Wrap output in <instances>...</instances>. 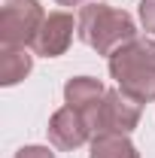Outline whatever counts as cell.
<instances>
[{"mask_svg":"<svg viewBox=\"0 0 155 158\" xmlns=\"http://www.w3.org/2000/svg\"><path fill=\"white\" fill-rule=\"evenodd\" d=\"M15 158H55V152L49 146H21Z\"/></svg>","mask_w":155,"mask_h":158,"instance_id":"11","label":"cell"},{"mask_svg":"<svg viewBox=\"0 0 155 158\" xmlns=\"http://www.w3.org/2000/svg\"><path fill=\"white\" fill-rule=\"evenodd\" d=\"M76 27H79V21L70 12H49L31 49L37 55H43V58H58V55H64L70 49Z\"/></svg>","mask_w":155,"mask_h":158,"instance_id":"6","label":"cell"},{"mask_svg":"<svg viewBox=\"0 0 155 158\" xmlns=\"http://www.w3.org/2000/svg\"><path fill=\"white\" fill-rule=\"evenodd\" d=\"M110 76L137 103L155 100V37H134L110 55Z\"/></svg>","mask_w":155,"mask_h":158,"instance_id":"1","label":"cell"},{"mask_svg":"<svg viewBox=\"0 0 155 158\" xmlns=\"http://www.w3.org/2000/svg\"><path fill=\"white\" fill-rule=\"evenodd\" d=\"M79 27H76V37L85 43V46H91L97 55H113L119 46H125V43H131L137 37V24L134 19L125 12V9H116V6H107V3H85L82 9H79Z\"/></svg>","mask_w":155,"mask_h":158,"instance_id":"2","label":"cell"},{"mask_svg":"<svg viewBox=\"0 0 155 158\" xmlns=\"http://www.w3.org/2000/svg\"><path fill=\"white\" fill-rule=\"evenodd\" d=\"M140 21L155 37V0H140Z\"/></svg>","mask_w":155,"mask_h":158,"instance_id":"10","label":"cell"},{"mask_svg":"<svg viewBox=\"0 0 155 158\" xmlns=\"http://www.w3.org/2000/svg\"><path fill=\"white\" fill-rule=\"evenodd\" d=\"M107 91H110V88H107L100 79H94V76H73V79L64 82V100H67V106L79 110L82 116H85L88 110H94L97 103L103 100Z\"/></svg>","mask_w":155,"mask_h":158,"instance_id":"7","label":"cell"},{"mask_svg":"<svg viewBox=\"0 0 155 158\" xmlns=\"http://www.w3.org/2000/svg\"><path fill=\"white\" fill-rule=\"evenodd\" d=\"M46 134H49V143H52L55 149L70 152V149H79L82 143L91 140V128H88V122H85V116H82L79 110L61 106V110L52 113Z\"/></svg>","mask_w":155,"mask_h":158,"instance_id":"5","label":"cell"},{"mask_svg":"<svg viewBox=\"0 0 155 158\" xmlns=\"http://www.w3.org/2000/svg\"><path fill=\"white\" fill-rule=\"evenodd\" d=\"M61 6H85V0H55Z\"/></svg>","mask_w":155,"mask_h":158,"instance_id":"12","label":"cell"},{"mask_svg":"<svg viewBox=\"0 0 155 158\" xmlns=\"http://www.w3.org/2000/svg\"><path fill=\"white\" fill-rule=\"evenodd\" d=\"M43 21L40 0H6L0 9V46H34Z\"/></svg>","mask_w":155,"mask_h":158,"instance_id":"4","label":"cell"},{"mask_svg":"<svg viewBox=\"0 0 155 158\" xmlns=\"http://www.w3.org/2000/svg\"><path fill=\"white\" fill-rule=\"evenodd\" d=\"M88 158H140V152L128 140V134H97L91 137Z\"/></svg>","mask_w":155,"mask_h":158,"instance_id":"9","label":"cell"},{"mask_svg":"<svg viewBox=\"0 0 155 158\" xmlns=\"http://www.w3.org/2000/svg\"><path fill=\"white\" fill-rule=\"evenodd\" d=\"M85 122L91 128V137L97 134H131L140 125V103L128 98L122 88H110L94 110L85 113Z\"/></svg>","mask_w":155,"mask_h":158,"instance_id":"3","label":"cell"},{"mask_svg":"<svg viewBox=\"0 0 155 158\" xmlns=\"http://www.w3.org/2000/svg\"><path fill=\"white\" fill-rule=\"evenodd\" d=\"M34 70V55L27 46H0V85H15Z\"/></svg>","mask_w":155,"mask_h":158,"instance_id":"8","label":"cell"}]
</instances>
